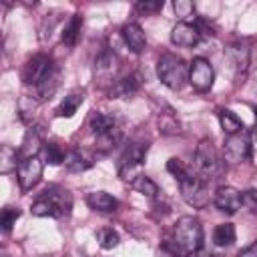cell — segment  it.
Here are the masks:
<instances>
[{"label": "cell", "instance_id": "ac0fdd59", "mask_svg": "<svg viewBox=\"0 0 257 257\" xmlns=\"http://www.w3.org/2000/svg\"><path fill=\"white\" fill-rule=\"evenodd\" d=\"M42 126H30L22 139V145L18 149L20 159H30V157H38V151L42 147Z\"/></svg>", "mask_w": 257, "mask_h": 257}, {"label": "cell", "instance_id": "f35d334b", "mask_svg": "<svg viewBox=\"0 0 257 257\" xmlns=\"http://www.w3.org/2000/svg\"><path fill=\"white\" fill-rule=\"evenodd\" d=\"M253 112H255V124H257V106H253Z\"/></svg>", "mask_w": 257, "mask_h": 257}, {"label": "cell", "instance_id": "4fadbf2b", "mask_svg": "<svg viewBox=\"0 0 257 257\" xmlns=\"http://www.w3.org/2000/svg\"><path fill=\"white\" fill-rule=\"evenodd\" d=\"M213 203L221 213H227V215H235L243 205L241 193L233 187H219L213 195Z\"/></svg>", "mask_w": 257, "mask_h": 257}, {"label": "cell", "instance_id": "277c9868", "mask_svg": "<svg viewBox=\"0 0 257 257\" xmlns=\"http://www.w3.org/2000/svg\"><path fill=\"white\" fill-rule=\"evenodd\" d=\"M157 76L171 90H179L189 78V66L181 56L173 52H165L157 60Z\"/></svg>", "mask_w": 257, "mask_h": 257}, {"label": "cell", "instance_id": "8992f818", "mask_svg": "<svg viewBox=\"0 0 257 257\" xmlns=\"http://www.w3.org/2000/svg\"><path fill=\"white\" fill-rule=\"evenodd\" d=\"M147 151H149V145L147 143H131L122 155L118 157V163H116V173L122 181H128L133 183L141 173V165L145 163V157H147Z\"/></svg>", "mask_w": 257, "mask_h": 257}, {"label": "cell", "instance_id": "5bb4252c", "mask_svg": "<svg viewBox=\"0 0 257 257\" xmlns=\"http://www.w3.org/2000/svg\"><path fill=\"white\" fill-rule=\"evenodd\" d=\"M141 88V80L137 74H128L122 78H116L108 88H106V96L108 98H128L135 92H139Z\"/></svg>", "mask_w": 257, "mask_h": 257}, {"label": "cell", "instance_id": "7402d4cb", "mask_svg": "<svg viewBox=\"0 0 257 257\" xmlns=\"http://www.w3.org/2000/svg\"><path fill=\"white\" fill-rule=\"evenodd\" d=\"M219 122H221V128H223V133L227 137H233L237 133H243V128H245L243 120L233 110H229V108H221L219 110Z\"/></svg>", "mask_w": 257, "mask_h": 257}, {"label": "cell", "instance_id": "3957f363", "mask_svg": "<svg viewBox=\"0 0 257 257\" xmlns=\"http://www.w3.org/2000/svg\"><path fill=\"white\" fill-rule=\"evenodd\" d=\"M225 171H227L225 159L219 155V151L213 147L209 139H203L195 151V173H199L207 181H215Z\"/></svg>", "mask_w": 257, "mask_h": 257}, {"label": "cell", "instance_id": "83f0119b", "mask_svg": "<svg viewBox=\"0 0 257 257\" xmlns=\"http://www.w3.org/2000/svg\"><path fill=\"white\" fill-rule=\"evenodd\" d=\"M64 165H66V171L68 173H82V171H88L92 167V161L86 159L80 151H72V153H68Z\"/></svg>", "mask_w": 257, "mask_h": 257}, {"label": "cell", "instance_id": "d6a6232c", "mask_svg": "<svg viewBox=\"0 0 257 257\" xmlns=\"http://www.w3.org/2000/svg\"><path fill=\"white\" fill-rule=\"evenodd\" d=\"M98 245L102 247V249H112V247H116L118 245V233L114 231V229H110V227H106V229H100L98 231Z\"/></svg>", "mask_w": 257, "mask_h": 257}, {"label": "cell", "instance_id": "74e56055", "mask_svg": "<svg viewBox=\"0 0 257 257\" xmlns=\"http://www.w3.org/2000/svg\"><path fill=\"white\" fill-rule=\"evenodd\" d=\"M237 257H257V241L251 243V245H247V247H243L237 253Z\"/></svg>", "mask_w": 257, "mask_h": 257}, {"label": "cell", "instance_id": "f546056e", "mask_svg": "<svg viewBox=\"0 0 257 257\" xmlns=\"http://www.w3.org/2000/svg\"><path fill=\"white\" fill-rule=\"evenodd\" d=\"M44 155H46V163L48 165H60V163H64L66 161V151L58 145V143H54V141H50V143H44Z\"/></svg>", "mask_w": 257, "mask_h": 257}, {"label": "cell", "instance_id": "52a82bcc", "mask_svg": "<svg viewBox=\"0 0 257 257\" xmlns=\"http://www.w3.org/2000/svg\"><path fill=\"white\" fill-rule=\"evenodd\" d=\"M251 139H249V133H237L233 137H227L225 139V145H223V159L227 165H239V163H245L247 159H251Z\"/></svg>", "mask_w": 257, "mask_h": 257}, {"label": "cell", "instance_id": "8d00e7d4", "mask_svg": "<svg viewBox=\"0 0 257 257\" xmlns=\"http://www.w3.org/2000/svg\"><path fill=\"white\" fill-rule=\"evenodd\" d=\"M241 201L247 209L251 211H257V189H247L241 193Z\"/></svg>", "mask_w": 257, "mask_h": 257}, {"label": "cell", "instance_id": "5b68a950", "mask_svg": "<svg viewBox=\"0 0 257 257\" xmlns=\"http://www.w3.org/2000/svg\"><path fill=\"white\" fill-rule=\"evenodd\" d=\"M179 189H181V197L187 205H191L193 209H205L211 201L209 195V181L203 179L199 173L189 171V175L179 181Z\"/></svg>", "mask_w": 257, "mask_h": 257}, {"label": "cell", "instance_id": "f1b7e54d", "mask_svg": "<svg viewBox=\"0 0 257 257\" xmlns=\"http://www.w3.org/2000/svg\"><path fill=\"white\" fill-rule=\"evenodd\" d=\"M131 187H133L137 193H141V195H145V197H149V199H155V197L159 195L157 183H155L153 179H149L147 175H143V173L131 183Z\"/></svg>", "mask_w": 257, "mask_h": 257}, {"label": "cell", "instance_id": "d6986e66", "mask_svg": "<svg viewBox=\"0 0 257 257\" xmlns=\"http://www.w3.org/2000/svg\"><path fill=\"white\" fill-rule=\"evenodd\" d=\"M86 205L98 213H112V211H116L118 201L112 195H108L106 191H92L86 195Z\"/></svg>", "mask_w": 257, "mask_h": 257}, {"label": "cell", "instance_id": "ffe728a7", "mask_svg": "<svg viewBox=\"0 0 257 257\" xmlns=\"http://www.w3.org/2000/svg\"><path fill=\"white\" fill-rule=\"evenodd\" d=\"M88 126L90 131L94 133V137H100V135H106L110 133L112 128L120 126L118 120L112 116V114H104V112H92L90 118H88Z\"/></svg>", "mask_w": 257, "mask_h": 257}, {"label": "cell", "instance_id": "cb8c5ba5", "mask_svg": "<svg viewBox=\"0 0 257 257\" xmlns=\"http://www.w3.org/2000/svg\"><path fill=\"white\" fill-rule=\"evenodd\" d=\"M20 165V155L16 149H12L10 145H2L0 147V173L8 175L12 171H16Z\"/></svg>", "mask_w": 257, "mask_h": 257}, {"label": "cell", "instance_id": "e0dca14e", "mask_svg": "<svg viewBox=\"0 0 257 257\" xmlns=\"http://www.w3.org/2000/svg\"><path fill=\"white\" fill-rule=\"evenodd\" d=\"M227 54L237 70V76L239 74H245L247 68H249V60H251V48L247 42L239 40V42H233L229 48H227Z\"/></svg>", "mask_w": 257, "mask_h": 257}, {"label": "cell", "instance_id": "30bf717a", "mask_svg": "<svg viewBox=\"0 0 257 257\" xmlns=\"http://www.w3.org/2000/svg\"><path fill=\"white\" fill-rule=\"evenodd\" d=\"M118 68H120V60H118V56L112 52V50H108V48H104L98 56H96V60H94V80H100V82H104V84H112L116 78V72H118Z\"/></svg>", "mask_w": 257, "mask_h": 257}, {"label": "cell", "instance_id": "d4e9b609", "mask_svg": "<svg viewBox=\"0 0 257 257\" xmlns=\"http://www.w3.org/2000/svg\"><path fill=\"white\" fill-rule=\"evenodd\" d=\"M120 141H122V128H120V126H116V128H112L110 133L96 137V141H94V149H96L98 153H102V155H104V153L112 151Z\"/></svg>", "mask_w": 257, "mask_h": 257}, {"label": "cell", "instance_id": "7c38bea8", "mask_svg": "<svg viewBox=\"0 0 257 257\" xmlns=\"http://www.w3.org/2000/svg\"><path fill=\"white\" fill-rule=\"evenodd\" d=\"M171 42L175 46H181V48H193V46H197L201 42V32H199L197 24L181 20L171 30Z\"/></svg>", "mask_w": 257, "mask_h": 257}, {"label": "cell", "instance_id": "603a6c76", "mask_svg": "<svg viewBox=\"0 0 257 257\" xmlns=\"http://www.w3.org/2000/svg\"><path fill=\"white\" fill-rule=\"evenodd\" d=\"M80 30H82V16L80 14H72L70 20L66 22L64 30H62V34H60L62 44L74 46L78 42V38H80Z\"/></svg>", "mask_w": 257, "mask_h": 257}, {"label": "cell", "instance_id": "7a4b0ae2", "mask_svg": "<svg viewBox=\"0 0 257 257\" xmlns=\"http://www.w3.org/2000/svg\"><path fill=\"white\" fill-rule=\"evenodd\" d=\"M171 241L175 243V247L179 249V253L183 257L195 255L203 245V227H201L199 219H195L191 215L181 217L173 227Z\"/></svg>", "mask_w": 257, "mask_h": 257}, {"label": "cell", "instance_id": "44dd1931", "mask_svg": "<svg viewBox=\"0 0 257 257\" xmlns=\"http://www.w3.org/2000/svg\"><path fill=\"white\" fill-rule=\"evenodd\" d=\"M82 100H84V92L82 90H74V92L66 94L62 98V102L56 106V116H64V118L74 116V112L78 110V106L82 104Z\"/></svg>", "mask_w": 257, "mask_h": 257}, {"label": "cell", "instance_id": "9c48e42d", "mask_svg": "<svg viewBox=\"0 0 257 257\" xmlns=\"http://www.w3.org/2000/svg\"><path fill=\"white\" fill-rule=\"evenodd\" d=\"M42 171H44V163L40 157H30V159H20V165L16 169V179L22 191H30L34 189L40 179H42Z\"/></svg>", "mask_w": 257, "mask_h": 257}, {"label": "cell", "instance_id": "836d02e7", "mask_svg": "<svg viewBox=\"0 0 257 257\" xmlns=\"http://www.w3.org/2000/svg\"><path fill=\"white\" fill-rule=\"evenodd\" d=\"M167 171H169V173L177 179V183H179V181H183V179L189 175V171H191V169H189V167H185V163H183L181 159L173 157V159H169V161H167Z\"/></svg>", "mask_w": 257, "mask_h": 257}, {"label": "cell", "instance_id": "d590c367", "mask_svg": "<svg viewBox=\"0 0 257 257\" xmlns=\"http://www.w3.org/2000/svg\"><path fill=\"white\" fill-rule=\"evenodd\" d=\"M135 8L141 12V14H151V12H157L163 8V0H155V2H137Z\"/></svg>", "mask_w": 257, "mask_h": 257}, {"label": "cell", "instance_id": "9a60e30c", "mask_svg": "<svg viewBox=\"0 0 257 257\" xmlns=\"http://www.w3.org/2000/svg\"><path fill=\"white\" fill-rule=\"evenodd\" d=\"M58 84H60V68H58V64L54 62V64L50 66V70L42 76V80L34 86L36 100H38V102H40V100H48V98L56 92Z\"/></svg>", "mask_w": 257, "mask_h": 257}, {"label": "cell", "instance_id": "484cf974", "mask_svg": "<svg viewBox=\"0 0 257 257\" xmlns=\"http://www.w3.org/2000/svg\"><path fill=\"white\" fill-rule=\"evenodd\" d=\"M235 239H237V233L233 223H221L213 231V241L217 247H229L235 243Z\"/></svg>", "mask_w": 257, "mask_h": 257}, {"label": "cell", "instance_id": "4316f807", "mask_svg": "<svg viewBox=\"0 0 257 257\" xmlns=\"http://www.w3.org/2000/svg\"><path fill=\"white\" fill-rule=\"evenodd\" d=\"M157 120H159V131L163 135H179L181 133V124H179V120L171 108L167 112H159Z\"/></svg>", "mask_w": 257, "mask_h": 257}, {"label": "cell", "instance_id": "4dcf8cb0", "mask_svg": "<svg viewBox=\"0 0 257 257\" xmlns=\"http://www.w3.org/2000/svg\"><path fill=\"white\" fill-rule=\"evenodd\" d=\"M36 106H38V100H36V98H32V96H20V100H18V112H20V118H22L24 122H30L32 116L36 114V112H34Z\"/></svg>", "mask_w": 257, "mask_h": 257}, {"label": "cell", "instance_id": "ba28073f", "mask_svg": "<svg viewBox=\"0 0 257 257\" xmlns=\"http://www.w3.org/2000/svg\"><path fill=\"white\" fill-rule=\"evenodd\" d=\"M213 80H215V70L211 66V62L203 56H197L193 58L191 66H189V82L195 90L199 92H207L211 90L213 86Z\"/></svg>", "mask_w": 257, "mask_h": 257}, {"label": "cell", "instance_id": "1f68e13d", "mask_svg": "<svg viewBox=\"0 0 257 257\" xmlns=\"http://www.w3.org/2000/svg\"><path fill=\"white\" fill-rule=\"evenodd\" d=\"M20 209H14V207H4L2 209V215H0V225H2V231L4 233H10L12 227L16 225V219L20 217Z\"/></svg>", "mask_w": 257, "mask_h": 257}, {"label": "cell", "instance_id": "8fae6325", "mask_svg": "<svg viewBox=\"0 0 257 257\" xmlns=\"http://www.w3.org/2000/svg\"><path fill=\"white\" fill-rule=\"evenodd\" d=\"M52 64H54V60H52L48 54H34V56L28 58L26 64L22 66V72H20L22 82L36 86V84L42 80V76L50 70Z\"/></svg>", "mask_w": 257, "mask_h": 257}, {"label": "cell", "instance_id": "6da1fadb", "mask_svg": "<svg viewBox=\"0 0 257 257\" xmlns=\"http://www.w3.org/2000/svg\"><path fill=\"white\" fill-rule=\"evenodd\" d=\"M70 209H72V195L62 187H46L30 207L32 215L52 217V219L68 217Z\"/></svg>", "mask_w": 257, "mask_h": 257}, {"label": "cell", "instance_id": "2e32d148", "mask_svg": "<svg viewBox=\"0 0 257 257\" xmlns=\"http://www.w3.org/2000/svg\"><path fill=\"white\" fill-rule=\"evenodd\" d=\"M120 34H122V40H124V44L133 50V52H143L145 48H147V36H145V32H143V28H141V24H137V22H126L122 28H120Z\"/></svg>", "mask_w": 257, "mask_h": 257}, {"label": "cell", "instance_id": "e575fe53", "mask_svg": "<svg viewBox=\"0 0 257 257\" xmlns=\"http://www.w3.org/2000/svg\"><path fill=\"white\" fill-rule=\"evenodd\" d=\"M173 10L179 18H187V16H193L195 14V4L191 0H175L173 2Z\"/></svg>", "mask_w": 257, "mask_h": 257}]
</instances>
